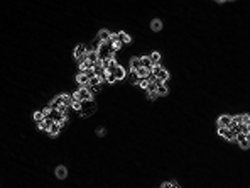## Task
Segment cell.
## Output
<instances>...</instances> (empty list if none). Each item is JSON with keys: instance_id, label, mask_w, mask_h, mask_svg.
<instances>
[{"instance_id": "obj_1", "label": "cell", "mask_w": 250, "mask_h": 188, "mask_svg": "<svg viewBox=\"0 0 250 188\" xmlns=\"http://www.w3.org/2000/svg\"><path fill=\"white\" fill-rule=\"evenodd\" d=\"M74 98L81 103L83 102H91V100H93V93H91L88 88H80L76 93H74Z\"/></svg>"}, {"instance_id": "obj_2", "label": "cell", "mask_w": 250, "mask_h": 188, "mask_svg": "<svg viewBox=\"0 0 250 188\" xmlns=\"http://www.w3.org/2000/svg\"><path fill=\"white\" fill-rule=\"evenodd\" d=\"M95 112H97V103H95L93 100H91V102H83V108L80 112L81 117H90V115H93Z\"/></svg>"}, {"instance_id": "obj_3", "label": "cell", "mask_w": 250, "mask_h": 188, "mask_svg": "<svg viewBox=\"0 0 250 188\" xmlns=\"http://www.w3.org/2000/svg\"><path fill=\"white\" fill-rule=\"evenodd\" d=\"M86 53H88V49H86L85 44H78L76 48H74V53H73V58L76 60L78 63L86 60Z\"/></svg>"}, {"instance_id": "obj_4", "label": "cell", "mask_w": 250, "mask_h": 188, "mask_svg": "<svg viewBox=\"0 0 250 188\" xmlns=\"http://www.w3.org/2000/svg\"><path fill=\"white\" fill-rule=\"evenodd\" d=\"M235 143L238 144L242 149H248L250 148V139L245 134H242V132H240V134H237V141H235Z\"/></svg>"}, {"instance_id": "obj_5", "label": "cell", "mask_w": 250, "mask_h": 188, "mask_svg": "<svg viewBox=\"0 0 250 188\" xmlns=\"http://www.w3.org/2000/svg\"><path fill=\"white\" fill-rule=\"evenodd\" d=\"M112 36H113V34H112L110 31H107V29H102V31L98 32L97 39H98V41H100V43H102V44H107L108 41L112 39Z\"/></svg>"}, {"instance_id": "obj_6", "label": "cell", "mask_w": 250, "mask_h": 188, "mask_svg": "<svg viewBox=\"0 0 250 188\" xmlns=\"http://www.w3.org/2000/svg\"><path fill=\"white\" fill-rule=\"evenodd\" d=\"M107 73H113L115 78H117V81H118V80H123V78L127 76V71H125V68H123V66H120V65L117 66L115 70H112V71H107Z\"/></svg>"}, {"instance_id": "obj_7", "label": "cell", "mask_w": 250, "mask_h": 188, "mask_svg": "<svg viewBox=\"0 0 250 188\" xmlns=\"http://www.w3.org/2000/svg\"><path fill=\"white\" fill-rule=\"evenodd\" d=\"M230 125H232V115H220L218 117V127L230 129Z\"/></svg>"}, {"instance_id": "obj_8", "label": "cell", "mask_w": 250, "mask_h": 188, "mask_svg": "<svg viewBox=\"0 0 250 188\" xmlns=\"http://www.w3.org/2000/svg\"><path fill=\"white\" fill-rule=\"evenodd\" d=\"M76 81H78V85H80V88H86V86L90 85V78L86 76L85 73H78Z\"/></svg>"}, {"instance_id": "obj_9", "label": "cell", "mask_w": 250, "mask_h": 188, "mask_svg": "<svg viewBox=\"0 0 250 188\" xmlns=\"http://www.w3.org/2000/svg\"><path fill=\"white\" fill-rule=\"evenodd\" d=\"M86 60H88V63H91V65H97V63L100 61V56H98V51H95V49H91V51L86 53Z\"/></svg>"}, {"instance_id": "obj_10", "label": "cell", "mask_w": 250, "mask_h": 188, "mask_svg": "<svg viewBox=\"0 0 250 188\" xmlns=\"http://www.w3.org/2000/svg\"><path fill=\"white\" fill-rule=\"evenodd\" d=\"M140 66L142 68H145V70H149V71H152V61H151V58L149 56H142L140 58Z\"/></svg>"}, {"instance_id": "obj_11", "label": "cell", "mask_w": 250, "mask_h": 188, "mask_svg": "<svg viewBox=\"0 0 250 188\" xmlns=\"http://www.w3.org/2000/svg\"><path fill=\"white\" fill-rule=\"evenodd\" d=\"M54 124V120L52 119H46L44 122H41V124H37V127L41 129V131H44V132H49V129H51V125Z\"/></svg>"}, {"instance_id": "obj_12", "label": "cell", "mask_w": 250, "mask_h": 188, "mask_svg": "<svg viewBox=\"0 0 250 188\" xmlns=\"http://www.w3.org/2000/svg\"><path fill=\"white\" fill-rule=\"evenodd\" d=\"M61 129H62V127H61V124L54 122V124L51 125V129H49V132H48V134L51 136V137H56L58 134H61Z\"/></svg>"}, {"instance_id": "obj_13", "label": "cell", "mask_w": 250, "mask_h": 188, "mask_svg": "<svg viewBox=\"0 0 250 188\" xmlns=\"http://www.w3.org/2000/svg\"><path fill=\"white\" fill-rule=\"evenodd\" d=\"M117 39H118V41H120V43H122V44H128V43H130V41H132V39H130V36H128L127 32H123V31L117 32Z\"/></svg>"}, {"instance_id": "obj_14", "label": "cell", "mask_w": 250, "mask_h": 188, "mask_svg": "<svg viewBox=\"0 0 250 188\" xmlns=\"http://www.w3.org/2000/svg\"><path fill=\"white\" fill-rule=\"evenodd\" d=\"M66 176H68V170H66V166H58L56 168V178L64 180Z\"/></svg>"}, {"instance_id": "obj_15", "label": "cell", "mask_w": 250, "mask_h": 188, "mask_svg": "<svg viewBox=\"0 0 250 188\" xmlns=\"http://www.w3.org/2000/svg\"><path fill=\"white\" fill-rule=\"evenodd\" d=\"M140 68V58H132L130 60V71H137Z\"/></svg>"}, {"instance_id": "obj_16", "label": "cell", "mask_w": 250, "mask_h": 188, "mask_svg": "<svg viewBox=\"0 0 250 188\" xmlns=\"http://www.w3.org/2000/svg\"><path fill=\"white\" fill-rule=\"evenodd\" d=\"M151 29H152L154 32H159L161 29H162V22H161L159 19H154L152 22H151Z\"/></svg>"}, {"instance_id": "obj_17", "label": "cell", "mask_w": 250, "mask_h": 188, "mask_svg": "<svg viewBox=\"0 0 250 188\" xmlns=\"http://www.w3.org/2000/svg\"><path fill=\"white\" fill-rule=\"evenodd\" d=\"M162 70H164V68H162L161 65H154V66H152V71H151V76H152V78H157V76L162 73Z\"/></svg>"}, {"instance_id": "obj_18", "label": "cell", "mask_w": 250, "mask_h": 188, "mask_svg": "<svg viewBox=\"0 0 250 188\" xmlns=\"http://www.w3.org/2000/svg\"><path fill=\"white\" fill-rule=\"evenodd\" d=\"M32 119H34L36 124H41V122H44V120H46V117H44L42 112H34V114H32Z\"/></svg>"}, {"instance_id": "obj_19", "label": "cell", "mask_w": 250, "mask_h": 188, "mask_svg": "<svg viewBox=\"0 0 250 188\" xmlns=\"http://www.w3.org/2000/svg\"><path fill=\"white\" fill-rule=\"evenodd\" d=\"M135 73L139 75V78H151V71H149V70H145V68H142V66H140V68L137 70Z\"/></svg>"}, {"instance_id": "obj_20", "label": "cell", "mask_w": 250, "mask_h": 188, "mask_svg": "<svg viewBox=\"0 0 250 188\" xmlns=\"http://www.w3.org/2000/svg\"><path fill=\"white\" fill-rule=\"evenodd\" d=\"M151 61H152V65H159V61H161V53H157V51H154V53H151Z\"/></svg>"}, {"instance_id": "obj_21", "label": "cell", "mask_w": 250, "mask_h": 188, "mask_svg": "<svg viewBox=\"0 0 250 188\" xmlns=\"http://www.w3.org/2000/svg\"><path fill=\"white\" fill-rule=\"evenodd\" d=\"M168 93H169V90H168V86H166V83L157 86V95H159V97H164V95H168Z\"/></svg>"}, {"instance_id": "obj_22", "label": "cell", "mask_w": 250, "mask_h": 188, "mask_svg": "<svg viewBox=\"0 0 250 188\" xmlns=\"http://www.w3.org/2000/svg\"><path fill=\"white\" fill-rule=\"evenodd\" d=\"M149 83H151V80H149V78H140L137 85H139V86H140V88H142V90H147Z\"/></svg>"}, {"instance_id": "obj_23", "label": "cell", "mask_w": 250, "mask_h": 188, "mask_svg": "<svg viewBox=\"0 0 250 188\" xmlns=\"http://www.w3.org/2000/svg\"><path fill=\"white\" fill-rule=\"evenodd\" d=\"M240 132L242 134H245L250 139V125H247V124H240Z\"/></svg>"}, {"instance_id": "obj_24", "label": "cell", "mask_w": 250, "mask_h": 188, "mask_svg": "<svg viewBox=\"0 0 250 188\" xmlns=\"http://www.w3.org/2000/svg\"><path fill=\"white\" fill-rule=\"evenodd\" d=\"M145 91H147V93H156V91H157V85H156L154 81H151V83H149V86H147V90H145Z\"/></svg>"}, {"instance_id": "obj_25", "label": "cell", "mask_w": 250, "mask_h": 188, "mask_svg": "<svg viewBox=\"0 0 250 188\" xmlns=\"http://www.w3.org/2000/svg\"><path fill=\"white\" fill-rule=\"evenodd\" d=\"M139 80H140L139 75H137L135 71H130V81L134 83V85H137V83H139Z\"/></svg>"}, {"instance_id": "obj_26", "label": "cell", "mask_w": 250, "mask_h": 188, "mask_svg": "<svg viewBox=\"0 0 250 188\" xmlns=\"http://www.w3.org/2000/svg\"><path fill=\"white\" fill-rule=\"evenodd\" d=\"M157 78H159V80H162V81L166 83V80H169V71H166V70H162V73H161V75H159V76H157Z\"/></svg>"}, {"instance_id": "obj_27", "label": "cell", "mask_w": 250, "mask_h": 188, "mask_svg": "<svg viewBox=\"0 0 250 188\" xmlns=\"http://www.w3.org/2000/svg\"><path fill=\"white\" fill-rule=\"evenodd\" d=\"M242 124L250 125V114H242Z\"/></svg>"}, {"instance_id": "obj_28", "label": "cell", "mask_w": 250, "mask_h": 188, "mask_svg": "<svg viewBox=\"0 0 250 188\" xmlns=\"http://www.w3.org/2000/svg\"><path fill=\"white\" fill-rule=\"evenodd\" d=\"M107 81H108V83H115V81H117L115 75H113V73H107Z\"/></svg>"}, {"instance_id": "obj_29", "label": "cell", "mask_w": 250, "mask_h": 188, "mask_svg": "<svg viewBox=\"0 0 250 188\" xmlns=\"http://www.w3.org/2000/svg\"><path fill=\"white\" fill-rule=\"evenodd\" d=\"M85 75L90 78V80H91V78H95V76H97V75H95V71H93V68H91V70H86V71H85Z\"/></svg>"}, {"instance_id": "obj_30", "label": "cell", "mask_w": 250, "mask_h": 188, "mask_svg": "<svg viewBox=\"0 0 250 188\" xmlns=\"http://www.w3.org/2000/svg\"><path fill=\"white\" fill-rule=\"evenodd\" d=\"M174 183L176 181H166V183H162L161 188H174Z\"/></svg>"}, {"instance_id": "obj_31", "label": "cell", "mask_w": 250, "mask_h": 188, "mask_svg": "<svg viewBox=\"0 0 250 188\" xmlns=\"http://www.w3.org/2000/svg\"><path fill=\"white\" fill-rule=\"evenodd\" d=\"M105 132H107V131H105L103 127H98V129H97V136H98V137H103V136H105Z\"/></svg>"}, {"instance_id": "obj_32", "label": "cell", "mask_w": 250, "mask_h": 188, "mask_svg": "<svg viewBox=\"0 0 250 188\" xmlns=\"http://www.w3.org/2000/svg\"><path fill=\"white\" fill-rule=\"evenodd\" d=\"M228 132V129L227 127H218V134L222 136V137H225V134Z\"/></svg>"}, {"instance_id": "obj_33", "label": "cell", "mask_w": 250, "mask_h": 188, "mask_svg": "<svg viewBox=\"0 0 250 188\" xmlns=\"http://www.w3.org/2000/svg\"><path fill=\"white\" fill-rule=\"evenodd\" d=\"M157 97H159V95H157V91H156V93H147V98H149V100H156Z\"/></svg>"}]
</instances>
